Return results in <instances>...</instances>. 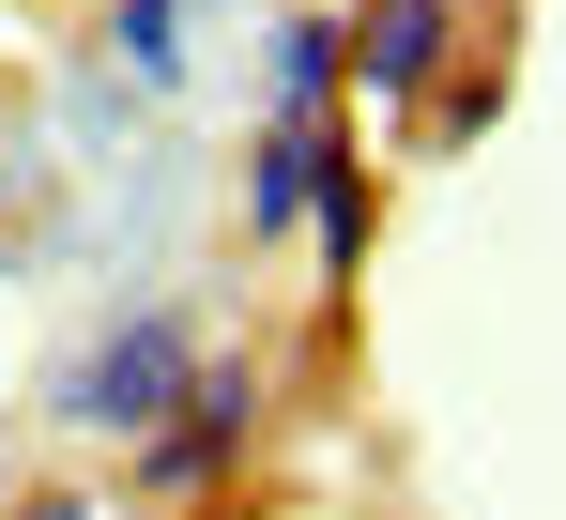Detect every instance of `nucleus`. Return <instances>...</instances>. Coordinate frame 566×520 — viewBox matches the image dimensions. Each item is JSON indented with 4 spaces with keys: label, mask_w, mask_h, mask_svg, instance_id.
Listing matches in <instances>:
<instances>
[{
    "label": "nucleus",
    "mask_w": 566,
    "mask_h": 520,
    "mask_svg": "<svg viewBox=\"0 0 566 520\" xmlns=\"http://www.w3.org/2000/svg\"><path fill=\"white\" fill-rule=\"evenodd\" d=\"M185 383H199V337L169 322V306H138V322H107V337L62 367V398H46V414H62V429H123V444H138Z\"/></svg>",
    "instance_id": "1"
},
{
    "label": "nucleus",
    "mask_w": 566,
    "mask_h": 520,
    "mask_svg": "<svg viewBox=\"0 0 566 520\" xmlns=\"http://www.w3.org/2000/svg\"><path fill=\"white\" fill-rule=\"evenodd\" d=\"M245 429H261V367H214V383H185V398L138 429V490H154V506H199V490L245 459Z\"/></svg>",
    "instance_id": "2"
},
{
    "label": "nucleus",
    "mask_w": 566,
    "mask_h": 520,
    "mask_svg": "<svg viewBox=\"0 0 566 520\" xmlns=\"http://www.w3.org/2000/svg\"><path fill=\"white\" fill-rule=\"evenodd\" d=\"M444 46H460V0H368V15L337 31L353 92H382V107H429V92H444Z\"/></svg>",
    "instance_id": "3"
},
{
    "label": "nucleus",
    "mask_w": 566,
    "mask_h": 520,
    "mask_svg": "<svg viewBox=\"0 0 566 520\" xmlns=\"http://www.w3.org/2000/svg\"><path fill=\"white\" fill-rule=\"evenodd\" d=\"M322 154H337L322 123H276V138H261V169H245V230H306V184H322Z\"/></svg>",
    "instance_id": "4"
},
{
    "label": "nucleus",
    "mask_w": 566,
    "mask_h": 520,
    "mask_svg": "<svg viewBox=\"0 0 566 520\" xmlns=\"http://www.w3.org/2000/svg\"><path fill=\"white\" fill-rule=\"evenodd\" d=\"M368 169H353V154H322V184H306V246H322V291H337V275H353V260H368Z\"/></svg>",
    "instance_id": "5"
},
{
    "label": "nucleus",
    "mask_w": 566,
    "mask_h": 520,
    "mask_svg": "<svg viewBox=\"0 0 566 520\" xmlns=\"http://www.w3.org/2000/svg\"><path fill=\"white\" fill-rule=\"evenodd\" d=\"M337 92V15H276V123H322Z\"/></svg>",
    "instance_id": "6"
},
{
    "label": "nucleus",
    "mask_w": 566,
    "mask_h": 520,
    "mask_svg": "<svg viewBox=\"0 0 566 520\" xmlns=\"http://www.w3.org/2000/svg\"><path fill=\"white\" fill-rule=\"evenodd\" d=\"M123 77H185V0H123Z\"/></svg>",
    "instance_id": "7"
}]
</instances>
